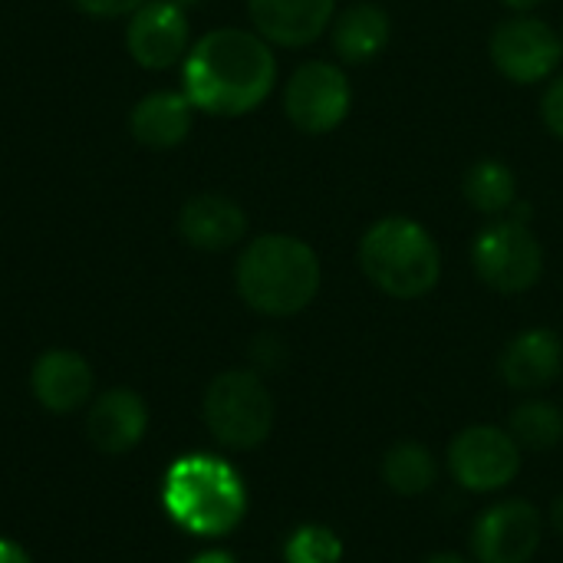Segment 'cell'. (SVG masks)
I'll use <instances>...</instances> for the list:
<instances>
[{
	"label": "cell",
	"instance_id": "cell-9",
	"mask_svg": "<svg viewBox=\"0 0 563 563\" xmlns=\"http://www.w3.org/2000/svg\"><path fill=\"white\" fill-rule=\"evenodd\" d=\"M449 468L465 492L492 495L515 482L521 468V449L505 429L472 426L449 445Z\"/></svg>",
	"mask_w": 563,
	"mask_h": 563
},
{
	"label": "cell",
	"instance_id": "cell-16",
	"mask_svg": "<svg viewBox=\"0 0 563 563\" xmlns=\"http://www.w3.org/2000/svg\"><path fill=\"white\" fill-rule=\"evenodd\" d=\"M501 379L515 393H534L551 386L563 369V343L561 336L548 327H531L518 333L505 353H501Z\"/></svg>",
	"mask_w": 563,
	"mask_h": 563
},
{
	"label": "cell",
	"instance_id": "cell-14",
	"mask_svg": "<svg viewBox=\"0 0 563 563\" xmlns=\"http://www.w3.org/2000/svg\"><path fill=\"white\" fill-rule=\"evenodd\" d=\"M148 432V406L132 389H109L99 399H92L86 416V435L89 442L106 455H125L132 452Z\"/></svg>",
	"mask_w": 563,
	"mask_h": 563
},
{
	"label": "cell",
	"instance_id": "cell-23",
	"mask_svg": "<svg viewBox=\"0 0 563 563\" xmlns=\"http://www.w3.org/2000/svg\"><path fill=\"white\" fill-rule=\"evenodd\" d=\"M541 122H544V129H548L554 139H561L563 142V73H558V76L548 82V89H544V96H541Z\"/></svg>",
	"mask_w": 563,
	"mask_h": 563
},
{
	"label": "cell",
	"instance_id": "cell-22",
	"mask_svg": "<svg viewBox=\"0 0 563 563\" xmlns=\"http://www.w3.org/2000/svg\"><path fill=\"white\" fill-rule=\"evenodd\" d=\"M287 563H340L343 561V541L336 531L323 525H303L297 528L284 544Z\"/></svg>",
	"mask_w": 563,
	"mask_h": 563
},
{
	"label": "cell",
	"instance_id": "cell-12",
	"mask_svg": "<svg viewBox=\"0 0 563 563\" xmlns=\"http://www.w3.org/2000/svg\"><path fill=\"white\" fill-rule=\"evenodd\" d=\"M336 13V0H247L254 30L274 46H310L317 43Z\"/></svg>",
	"mask_w": 563,
	"mask_h": 563
},
{
	"label": "cell",
	"instance_id": "cell-19",
	"mask_svg": "<svg viewBox=\"0 0 563 563\" xmlns=\"http://www.w3.org/2000/svg\"><path fill=\"white\" fill-rule=\"evenodd\" d=\"M462 195L485 218H505L521 201L518 198V175L501 158L472 162L462 175Z\"/></svg>",
	"mask_w": 563,
	"mask_h": 563
},
{
	"label": "cell",
	"instance_id": "cell-30",
	"mask_svg": "<svg viewBox=\"0 0 563 563\" xmlns=\"http://www.w3.org/2000/svg\"><path fill=\"white\" fill-rule=\"evenodd\" d=\"M175 3H178V7H185V10H188V7H198V3H201V0H175Z\"/></svg>",
	"mask_w": 563,
	"mask_h": 563
},
{
	"label": "cell",
	"instance_id": "cell-28",
	"mask_svg": "<svg viewBox=\"0 0 563 563\" xmlns=\"http://www.w3.org/2000/svg\"><path fill=\"white\" fill-rule=\"evenodd\" d=\"M551 525H554V531L563 538V495L554 501V508H551Z\"/></svg>",
	"mask_w": 563,
	"mask_h": 563
},
{
	"label": "cell",
	"instance_id": "cell-5",
	"mask_svg": "<svg viewBox=\"0 0 563 563\" xmlns=\"http://www.w3.org/2000/svg\"><path fill=\"white\" fill-rule=\"evenodd\" d=\"M201 416L218 445L251 452L267 442L274 429V396L257 373L228 369L208 383Z\"/></svg>",
	"mask_w": 563,
	"mask_h": 563
},
{
	"label": "cell",
	"instance_id": "cell-29",
	"mask_svg": "<svg viewBox=\"0 0 563 563\" xmlns=\"http://www.w3.org/2000/svg\"><path fill=\"white\" fill-rule=\"evenodd\" d=\"M426 563H468L465 558H459V554H435V558H429Z\"/></svg>",
	"mask_w": 563,
	"mask_h": 563
},
{
	"label": "cell",
	"instance_id": "cell-2",
	"mask_svg": "<svg viewBox=\"0 0 563 563\" xmlns=\"http://www.w3.org/2000/svg\"><path fill=\"white\" fill-rule=\"evenodd\" d=\"M323 284L317 251L294 234H261L247 241L234 267L238 297L261 317H297L307 310Z\"/></svg>",
	"mask_w": 563,
	"mask_h": 563
},
{
	"label": "cell",
	"instance_id": "cell-10",
	"mask_svg": "<svg viewBox=\"0 0 563 563\" xmlns=\"http://www.w3.org/2000/svg\"><path fill=\"white\" fill-rule=\"evenodd\" d=\"M541 548V515L528 501H501L488 508L472 531L478 563H528Z\"/></svg>",
	"mask_w": 563,
	"mask_h": 563
},
{
	"label": "cell",
	"instance_id": "cell-11",
	"mask_svg": "<svg viewBox=\"0 0 563 563\" xmlns=\"http://www.w3.org/2000/svg\"><path fill=\"white\" fill-rule=\"evenodd\" d=\"M188 13L175 0H148L132 13L125 46L142 69H168L188 56Z\"/></svg>",
	"mask_w": 563,
	"mask_h": 563
},
{
	"label": "cell",
	"instance_id": "cell-15",
	"mask_svg": "<svg viewBox=\"0 0 563 563\" xmlns=\"http://www.w3.org/2000/svg\"><path fill=\"white\" fill-rule=\"evenodd\" d=\"M178 234L198 251H228L247 238V211L224 195H195L178 211Z\"/></svg>",
	"mask_w": 563,
	"mask_h": 563
},
{
	"label": "cell",
	"instance_id": "cell-24",
	"mask_svg": "<svg viewBox=\"0 0 563 563\" xmlns=\"http://www.w3.org/2000/svg\"><path fill=\"white\" fill-rule=\"evenodd\" d=\"M148 0H76V7L89 16H125L135 13Z\"/></svg>",
	"mask_w": 563,
	"mask_h": 563
},
{
	"label": "cell",
	"instance_id": "cell-3",
	"mask_svg": "<svg viewBox=\"0 0 563 563\" xmlns=\"http://www.w3.org/2000/svg\"><path fill=\"white\" fill-rule=\"evenodd\" d=\"M162 508L195 538H224L247 515V488L224 459L191 452L165 472Z\"/></svg>",
	"mask_w": 563,
	"mask_h": 563
},
{
	"label": "cell",
	"instance_id": "cell-26",
	"mask_svg": "<svg viewBox=\"0 0 563 563\" xmlns=\"http://www.w3.org/2000/svg\"><path fill=\"white\" fill-rule=\"evenodd\" d=\"M188 563H238L228 551H201L198 558H191Z\"/></svg>",
	"mask_w": 563,
	"mask_h": 563
},
{
	"label": "cell",
	"instance_id": "cell-7",
	"mask_svg": "<svg viewBox=\"0 0 563 563\" xmlns=\"http://www.w3.org/2000/svg\"><path fill=\"white\" fill-rule=\"evenodd\" d=\"M353 109V86L343 66L330 59L300 63L284 86V112L303 135L336 132Z\"/></svg>",
	"mask_w": 563,
	"mask_h": 563
},
{
	"label": "cell",
	"instance_id": "cell-31",
	"mask_svg": "<svg viewBox=\"0 0 563 563\" xmlns=\"http://www.w3.org/2000/svg\"><path fill=\"white\" fill-rule=\"evenodd\" d=\"M561 36H563V33H561Z\"/></svg>",
	"mask_w": 563,
	"mask_h": 563
},
{
	"label": "cell",
	"instance_id": "cell-8",
	"mask_svg": "<svg viewBox=\"0 0 563 563\" xmlns=\"http://www.w3.org/2000/svg\"><path fill=\"white\" fill-rule=\"evenodd\" d=\"M488 56L505 79L538 86L561 73L563 36L541 16L515 13L492 30Z\"/></svg>",
	"mask_w": 563,
	"mask_h": 563
},
{
	"label": "cell",
	"instance_id": "cell-20",
	"mask_svg": "<svg viewBox=\"0 0 563 563\" xmlns=\"http://www.w3.org/2000/svg\"><path fill=\"white\" fill-rule=\"evenodd\" d=\"M435 475H439V468L426 445L399 442L383 455V482L402 498L426 495L435 485Z\"/></svg>",
	"mask_w": 563,
	"mask_h": 563
},
{
	"label": "cell",
	"instance_id": "cell-4",
	"mask_svg": "<svg viewBox=\"0 0 563 563\" xmlns=\"http://www.w3.org/2000/svg\"><path fill=\"white\" fill-rule=\"evenodd\" d=\"M366 280L393 300H419L442 280V247L435 234L406 214L373 221L356 247Z\"/></svg>",
	"mask_w": 563,
	"mask_h": 563
},
{
	"label": "cell",
	"instance_id": "cell-18",
	"mask_svg": "<svg viewBox=\"0 0 563 563\" xmlns=\"http://www.w3.org/2000/svg\"><path fill=\"white\" fill-rule=\"evenodd\" d=\"M195 122V106L185 92L158 89L135 102L129 115V132L145 148H175L188 139Z\"/></svg>",
	"mask_w": 563,
	"mask_h": 563
},
{
	"label": "cell",
	"instance_id": "cell-27",
	"mask_svg": "<svg viewBox=\"0 0 563 563\" xmlns=\"http://www.w3.org/2000/svg\"><path fill=\"white\" fill-rule=\"evenodd\" d=\"M511 13H531V10H538L544 0H501Z\"/></svg>",
	"mask_w": 563,
	"mask_h": 563
},
{
	"label": "cell",
	"instance_id": "cell-25",
	"mask_svg": "<svg viewBox=\"0 0 563 563\" xmlns=\"http://www.w3.org/2000/svg\"><path fill=\"white\" fill-rule=\"evenodd\" d=\"M0 563H33V561H30V554H26L16 541L0 538Z\"/></svg>",
	"mask_w": 563,
	"mask_h": 563
},
{
	"label": "cell",
	"instance_id": "cell-1",
	"mask_svg": "<svg viewBox=\"0 0 563 563\" xmlns=\"http://www.w3.org/2000/svg\"><path fill=\"white\" fill-rule=\"evenodd\" d=\"M274 86L277 56L257 30H211L181 59V92L195 112L238 119L264 106Z\"/></svg>",
	"mask_w": 563,
	"mask_h": 563
},
{
	"label": "cell",
	"instance_id": "cell-21",
	"mask_svg": "<svg viewBox=\"0 0 563 563\" xmlns=\"http://www.w3.org/2000/svg\"><path fill=\"white\" fill-rule=\"evenodd\" d=\"M508 432L518 442V449L548 452V449H554L563 439V412L554 402H544V399L521 402L511 412Z\"/></svg>",
	"mask_w": 563,
	"mask_h": 563
},
{
	"label": "cell",
	"instance_id": "cell-6",
	"mask_svg": "<svg viewBox=\"0 0 563 563\" xmlns=\"http://www.w3.org/2000/svg\"><path fill=\"white\" fill-rule=\"evenodd\" d=\"M472 267L485 287L505 297L538 287L544 277V247L531 231V218L515 211L492 218L472 241Z\"/></svg>",
	"mask_w": 563,
	"mask_h": 563
},
{
	"label": "cell",
	"instance_id": "cell-13",
	"mask_svg": "<svg viewBox=\"0 0 563 563\" xmlns=\"http://www.w3.org/2000/svg\"><path fill=\"white\" fill-rule=\"evenodd\" d=\"M92 366L76 350H46L30 373V389L36 402L53 416H69L82 409L92 396Z\"/></svg>",
	"mask_w": 563,
	"mask_h": 563
},
{
	"label": "cell",
	"instance_id": "cell-17",
	"mask_svg": "<svg viewBox=\"0 0 563 563\" xmlns=\"http://www.w3.org/2000/svg\"><path fill=\"white\" fill-rule=\"evenodd\" d=\"M389 36H393V20H389L386 7L369 3V0L350 3L330 23L333 53L346 66H363V63H373L376 56H383V49L389 46Z\"/></svg>",
	"mask_w": 563,
	"mask_h": 563
}]
</instances>
